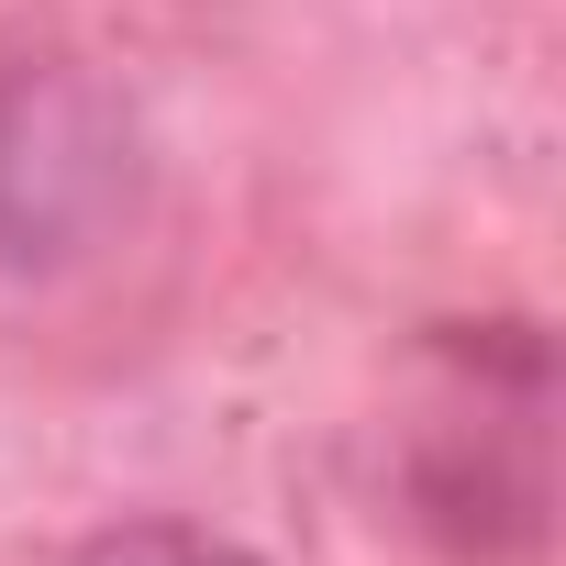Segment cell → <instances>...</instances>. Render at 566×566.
<instances>
[{"mask_svg":"<svg viewBox=\"0 0 566 566\" xmlns=\"http://www.w3.org/2000/svg\"><path fill=\"white\" fill-rule=\"evenodd\" d=\"M12 123H23V90L0 78V211H12V167H23V145H12Z\"/></svg>","mask_w":566,"mask_h":566,"instance_id":"3957f363","label":"cell"},{"mask_svg":"<svg viewBox=\"0 0 566 566\" xmlns=\"http://www.w3.org/2000/svg\"><path fill=\"white\" fill-rule=\"evenodd\" d=\"M411 500H422V522H433L467 566L533 555V544H544V433L511 422V444H489V422H478V433H455V444L422 455Z\"/></svg>","mask_w":566,"mask_h":566,"instance_id":"6da1fadb","label":"cell"},{"mask_svg":"<svg viewBox=\"0 0 566 566\" xmlns=\"http://www.w3.org/2000/svg\"><path fill=\"white\" fill-rule=\"evenodd\" d=\"M67 566H266V555H244L233 533H200V522H123V533L78 544Z\"/></svg>","mask_w":566,"mask_h":566,"instance_id":"7a4b0ae2","label":"cell"}]
</instances>
